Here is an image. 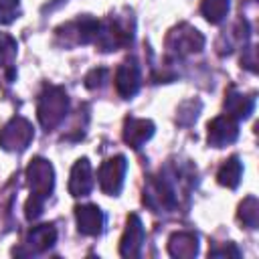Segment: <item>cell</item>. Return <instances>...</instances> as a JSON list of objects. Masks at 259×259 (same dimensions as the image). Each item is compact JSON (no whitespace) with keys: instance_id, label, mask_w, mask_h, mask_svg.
Instances as JSON below:
<instances>
[{"instance_id":"e0dca14e","label":"cell","mask_w":259,"mask_h":259,"mask_svg":"<svg viewBox=\"0 0 259 259\" xmlns=\"http://www.w3.org/2000/svg\"><path fill=\"white\" fill-rule=\"evenodd\" d=\"M239 221L249 227V229H257L259 223V202L255 196H247L241 204H239Z\"/></svg>"},{"instance_id":"7c38bea8","label":"cell","mask_w":259,"mask_h":259,"mask_svg":"<svg viewBox=\"0 0 259 259\" xmlns=\"http://www.w3.org/2000/svg\"><path fill=\"white\" fill-rule=\"evenodd\" d=\"M168 253L172 257L190 259L198 253V237L192 231H178L168 239Z\"/></svg>"},{"instance_id":"9a60e30c","label":"cell","mask_w":259,"mask_h":259,"mask_svg":"<svg viewBox=\"0 0 259 259\" xmlns=\"http://www.w3.org/2000/svg\"><path fill=\"white\" fill-rule=\"evenodd\" d=\"M241 176H243V164H241L239 156H231L229 160H225L217 172L219 184H223L227 188H237L241 182Z\"/></svg>"},{"instance_id":"6da1fadb","label":"cell","mask_w":259,"mask_h":259,"mask_svg":"<svg viewBox=\"0 0 259 259\" xmlns=\"http://www.w3.org/2000/svg\"><path fill=\"white\" fill-rule=\"evenodd\" d=\"M26 180L30 188V198L24 204V212L28 221H34L42 214L45 200L51 196L55 186V170L51 162L45 158H32L26 166Z\"/></svg>"},{"instance_id":"ffe728a7","label":"cell","mask_w":259,"mask_h":259,"mask_svg":"<svg viewBox=\"0 0 259 259\" xmlns=\"http://www.w3.org/2000/svg\"><path fill=\"white\" fill-rule=\"evenodd\" d=\"M208 255H210V257H229V255L239 257V249H237L233 243H227L223 249H210Z\"/></svg>"},{"instance_id":"8fae6325","label":"cell","mask_w":259,"mask_h":259,"mask_svg":"<svg viewBox=\"0 0 259 259\" xmlns=\"http://www.w3.org/2000/svg\"><path fill=\"white\" fill-rule=\"evenodd\" d=\"M93 188V172L87 158H79L71 168L69 192L71 196H87Z\"/></svg>"},{"instance_id":"30bf717a","label":"cell","mask_w":259,"mask_h":259,"mask_svg":"<svg viewBox=\"0 0 259 259\" xmlns=\"http://www.w3.org/2000/svg\"><path fill=\"white\" fill-rule=\"evenodd\" d=\"M154 136V123L150 119H140V117H127L123 123V142L134 148L140 150L150 138Z\"/></svg>"},{"instance_id":"2e32d148","label":"cell","mask_w":259,"mask_h":259,"mask_svg":"<svg viewBox=\"0 0 259 259\" xmlns=\"http://www.w3.org/2000/svg\"><path fill=\"white\" fill-rule=\"evenodd\" d=\"M200 12L210 24H221L229 12V0H202Z\"/></svg>"},{"instance_id":"ac0fdd59","label":"cell","mask_w":259,"mask_h":259,"mask_svg":"<svg viewBox=\"0 0 259 259\" xmlns=\"http://www.w3.org/2000/svg\"><path fill=\"white\" fill-rule=\"evenodd\" d=\"M109 77V69L105 67H95L91 69L87 75H85V87L87 89H97V87H103L105 81Z\"/></svg>"},{"instance_id":"5b68a950","label":"cell","mask_w":259,"mask_h":259,"mask_svg":"<svg viewBox=\"0 0 259 259\" xmlns=\"http://www.w3.org/2000/svg\"><path fill=\"white\" fill-rule=\"evenodd\" d=\"M125 170H127V160L125 156H113L109 160H105L99 166L97 172V180H99V188L105 194L115 196L121 186H123V178H125Z\"/></svg>"},{"instance_id":"4fadbf2b","label":"cell","mask_w":259,"mask_h":259,"mask_svg":"<svg viewBox=\"0 0 259 259\" xmlns=\"http://www.w3.org/2000/svg\"><path fill=\"white\" fill-rule=\"evenodd\" d=\"M57 241V229L53 225H38V227H32L30 233L26 235V247L28 251L26 253H42L47 249H51Z\"/></svg>"},{"instance_id":"9c48e42d","label":"cell","mask_w":259,"mask_h":259,"mask_svg":"<svg viewBox=\"0 0 259 259\" xmlns=\"http://www.w3.org/2000/svg\"><path fill=\"white\" fill-rule=\"evenodd\" d=\"M75 219H77V229L81 235L87 237H97L103 233L105 227V214L97 204H81L75 206Z\"/></svg>"},{"instance_id":"ba28073f","label":"cell","mask_w":259,"mask_h":259,"mask_svg":"<svg viewBox=\"0 0 259 259\" xmlns=\"http://www.w3.org/2000/svg\"><path fill=\"white\" fill-rule=\"evenodd\" d=\"M144 223L138 214H130L127 217V225L123 231V237L119 241V255L121 257H138L142 253V245H144Z\"/></svg>"},{"instance_id":"7a4b0ae2","label":"cell","mask_w":259,"mask_h":259,"mask_svg":"<svg viewBox=\"0 0 259 259\" xmlns=\"http://www.w3.org/2000/svg\"><path fill=\"white\" fill-rule=\"evenodd\" d=\"M67 111H69V97L65 89L57 85L45 87V91L38 95V101H36V117L40 125L47 132L55 130L67 117Z\"/></svg>"},{"instance_id":"52a82bcc","label":"cell","mask_w":259,"mask_h":259,"mask_svg":"<svg viewBox=\"0 0 259 259\" xmlns=\"http://www.w3.org/2000/svg\"><path fill=\"white\" fill-rule=\"evenodd\" d=\"M239 138V119L231 115H219L208 123V146L225 148Z\"/></svg>"},{"instance_id":"277c9868","label":"cell","mask_w":259,"mask_h":259,"mask_svg":"<svg viewBox=\"0 0 259 259\" xmlns=\"http://www.w3.org/2000/svg\"><path fill=\"white\" fill-rule=\"evenodd\" d=\"M166 47L176 57L192 55L204 47V36L196 28H192L190 24H178V28H174L166 36Z\"/></svg>"},{"instance_id":"5bb4252c","label":"cell","mask_w":259,"mask_h":259,"mask_svg":"<svg viewBox=\"0 0 259 259\" xmlns=\"http://www.w3.org/2000/svg\"><path fill=\"white\" fill-rule=\"evenodd\" d=\"M253 107H255V97L253 95H243L233 87L227 91V99H225L227 115H231L235 119H245V117H249Z\"/></svg>"},{"instance_id":"3957f363","label":"cell","mask_w":259,"mask_h":259,"mask_svg":"<svg viewBox=\"0 0 259 259\" xmlns=\"http://www.w3.org/2000/svg\"><path fill=\"white\" fill-rule=\"evenodd\" d=\"M32 138H34L32 123L28 119L16 115L0 130V148L6 152H22L28 148Z\"/></svg>"},{"instance_id":"8992f818","label":"cell","mask_w":259,"mask_h":259,"mask_svg":"<svg viewBox=\"0 0 259 259\" xmlns=\"http://www.w3.org/2000/svg\"><path fill=\"white\" fill-rule=\"evenodd\" d=\"M115 89L121 97L130 99L138 93L140 89V83H142V73H140V65L138 61L132 57V59H125L117 69H115Z\"/></svg>"},{"instance_id":"d6986e66","label":"cell","mask_w":259,"mask_h":259,"mask_svg":"<svg viewBox=\"0 0 259 259\" xmlns=\"http://www.w3.org/2000/svg\"><path fill=\"white\" fill-rule=\"evenodd\" d=\"M18 12V0H0V24H10Z\"/></svg>"}]
</instances>
